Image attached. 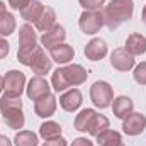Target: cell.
<instances>
[{
	"instance_id": "18",
	"label": "cell",
	"mask_w": 146,
	"mask_h": 146,
	"mask_svg": "<svg viewBox=\"0 0 146 146\" xmlns=\"http://www.w3.org/2000/svg\"><path fill=\"white\" fill-rule=\"evenodd\" d=\"M42 10H44V5H42L39 0H31V2L21 10V15H22V19L27 21V22H36L37 19H39V15L42 14Z\"/></svg>"
},
{
	"instance_id": "17",
	"label": "cell",
	"mask_w": 146,
	"mask_h": 146,
	"mask_svg": "<svg viewBox=\"0 0 146 146\" xmlns=\"http://www.w3.org/2000/svg\"><path fill=\"white\" fill-rule=\"evenodd\" d=\"M54 24H56V14H54V10L51 7H44L42 14L39 15V19L34 22L36 29L41 31V33H48Z\"/></svg>"
},
{
	"instance_id": "25",
	"label": "cell",
	"mask_w": 146,
	"mask_h": 146,
	"mask_svg": "<svg viewBox=\"0 0 146 146\" xmlns=\"http://www.w3.org/2000/svg\"><path fill=\"white\" fill-rule=\"evenodd\" d=\"M15 31V17L10 12L0 15V36H10Z\"/></svg>"
},
{
	"instance_id": "31",
	"label": "cell",
	"mask_w": 146,
	"mask_h": 146,
	"mask_svg": "<svg viewBox=\"0 0 146 146\" xmlns=\"http://www.w3.org/2000/svg\"><path fill=\"white\" fill-rule=\"evenodd\" d=\"M9 51H10L9 42H7L3 37H0V60H2V58H5V56L9 54Z\"/></svg>"
},
{
	"instance_id": "32",
	"label": "cell",
	"mask_w": 146,
	"mask_h": 146,
	"mask_svg": "<svg viewBox=\"0 0 146 146\" xmlns=\"http://www.w3.org/2000/svg\"><path fill=\"white\" fill-rule=\"evenodd\" d=\"M72 146H94V145H92V141H88L87 138H76V139H73Z\"/></svg>"
},
{
	"instance_id": "5",
	"label": "cell",
	"mask_w": 146,
	"mask_h": 146,
	"mask_svg": "<svg viewBox=\"0 0 146 146\" xmlns=\"http://www.w3.org/2000/svg\"><path fill=\"white\" fill-rule=\"evenodd\" d=\"M26 87V75L19 70H10L3 76V90L5 95H15L21 97L22 90Z\"/></svg>"
},
{
	"instance_id": "20",
	"label": "cell",
	"mask_w": 146,
	"mask_h": 146,
	"mask_svg": "<svg viewBox=\"0 0 146 146\" xmlns=\"http://www.w3.org/2000/svg\"><path fill=\"white\" fill-rule=\"evenodd\" d=\"M106 129H109V119H107L106 115H102V114H95V115L92 117L88 127H87V133L92 134V136H99V134H100L102 131H106Z\"/></svg>"
},
{
	"instance_id": "4",
	"label": "cell",
	"mask_w": 146,
	"mask_h": 146,
	"mask_svg": "<svg viewBox=\"0 0 146 146\" xmlns=\"http://www.w3.org/2000/svg\"><path fill=\"white\" fill-rule=\"evenodd\" d=\"M90 99L94 102L95 107L99 109H106L109 107L114 100V92H112V87H110L107 82H95L92 87H90Z\"/></svg>"
},
{
	"instance_id": "37",
	"label": "cell",
	"mask_w": 146,
	"mask_h": 146,
	"mask_svg": "<svg viewBox=\"0 0 146 146\" xmlns=\"http://www.w3.org/2000/svg\"><path fill=\"white\" fill-rule=\"evenodd\" d=\"M117 146H124V145H122V143H121V145H117Z\"/></svg>"
},
{
	"instance_id": "27",
	"label": "cell",
	"mask_w": 146,
	"mask_h": 146,
	"mask_svg": "<svg viewBox=\"0 0 146 146\" xmlns=\"http://www.w3.org/2000/svg\"><path fill=\"white\" fill-rule=\"evenodd\" d=\"M134 80H136V83H139V85H146V61L143 63H139L136 68H134Z\"/></svg>"
},
{
	"instance_id": "10",
	"label": "cell",
	"mask_w": 146,
	"mask_h": 146,
	"mask_svg": "<svg viewBox=\"0 0 146 146\" xmlns=\"http://www.w3.org/2000/svg\"><path fill=\"white\" fill-rule=\"evenodd\" d=\"M65 37H66L65 27H63V26H60V24H54L48 33H44V34L41 36V44H42L46 49H51L53 46H56V44L63 42V41H65Z\"/></svg>"
},
{
	"instance_id": "16",
	"label": "cell",
	"mask_w": 146,
	"mask_h": 146,
	"mask_svg": "<svg viewBox=\"0 0 146 146\" xmlns=\"http://www.w3.org/2000/svg\"><path fill=\"white\" fill-rule=\"evenodd\" d=\"M126 49L133 56L145 54L146 53V37L143 34H139V33H133L131 36H127V39H126Z\"/></svg>"
},
{
	"instance_id": "12",
	"label": "cell",
	"mask_w": 146,
	"mask_h": 146,
	"mask_svg": "<svg viewBox=\"0 0 146 146\" xmlns=\"http://www.w3.org/2000/svg\"><path fill=\"white\" fill-rule=\"evenodd\" d=\"M49 54H51V60L56 61L58 65H66L73 60L75 51H73L72 46H68L65 42H60V44H56L49 49Z\"/></svg>"
},
{
	"instance_id": "9",
	"label": "cell",
	"mask_w": 146,
	"mask_h": 146,
	"mask_svg": "<svg viewBox=\"0 0 146 146\" xmlns=\"http://www.w3.org/2000/svg\"><path fill=\"white\" fill-rule=\"evenodd\" d=\"M26 92H27V97L36 102L41 97L49 94V83L42 76H34V78L29 80V85L26 87Z\"/></svg>"
},
{
	"instance_id": "22",
	"label": "cell",
	"mask_w": 146,
	"mask_h": 146,
	"mask_svg": "<svg viewBox=\"0 0 146 146\" xmlns=\"http://www.w3.org/2000/svg\"><path fill=\"white\" fill-rule=\"evenodd\" d=\"M97 138V143L100 146H117L122 143V138H121V134L117 133V131H112V129H106V131H102L99 136H95Z\"/></svg>"
},
{
	"instance_id": "3",
	"label": "cell",
	"mask_w": 146,
	"mask_h": 146,
	"mask_svg": "<svg viewBox=\"0 0 146 146\" xmlns=\"http://www.w3.org/2000/svg\"><path fill=\"white\" fill-rule=\"evenodd\" d=\"M0 112L5 121V124L10 129H21L24 127L26 117L22 114V100L15 95H2L0 99Z\"/></svg>"
},
{
	"instance_id": "34",
	"label": "cell",
	"mask_w": 146,
	"mask_h": 146,
	"mask_svg": "<svg viewBox=\"0 0 146 146\" xmlns=\"http://www.w3.org/2000/svg\"><path fill=\"white\" fill-rule=\"evenodd\" d=\"M5 12H7V10H5V3L0 0V15H2V14H5Z\"/></svg>"
},
{
	"instance_id": "19",
	"label": "cell",
	"mask_w": 146,
	"mask_h": 146,
	"mask_svg": "<svg viewBox=\"0 0 146 146\" xmlns=\"http://www.w3.org/2000/svg\"><path fill=\"white\" fill-rule=\"evenodd\" d=\"M37 44V36L33 29V26L24 24L19 27V48H27Z\"/></svg>"
},
{
	"instance_id": "14",
	"label": "cell",
	"mask_w": 146,
	"mask_h": 146,
	"mask_svg": "<svg viewBox=\"0 0 146 146\" xmlns=\"http://www.w3.org/2000/svg\"><path fill=\"white\" fill-rule=\"evenodd\" d=\"M82 102H83L82 100V92L78 88H72V90L65 92L60 97V106L66 110V112H75V110L82 106Z\"/></svg>"
},
{
	"instance_id": "21",
	"label": "cell",
	"mask_w": 146,
	"mask_h": 146,
	"mask_svg": "<svg viewBox=\"0 0 146 146\" xmlns=\"http://www.w3.org/2000/svg\"><path fill=\"white\" fill-rule=\"evenodd\" d=\"M51 61H53V60H49V58L46 56L44 49H42V51L39 53V56L34 60V63L31 65V70L36 73L37 76H42V75H46V73L51 70Z\"/></svg>"
},
{
	"instance_id": "7",
	"label": "cell",
	"mask_w": 146,
	"mask_h": 146,
	"mask_svg": "<svg viewBox=\"0 0 146 146\" xmlns=\"http://www.w3.org/2000/svg\"><path fill=\"white\" fill-rule=\"evenodd\" d=\"M146 117L141 112H131L127 117L122 119V131L127 136H138L145 131Z\"/></svg>"
},
{
	"instance_id": "2",
	"label": "cell",
	"mask_w": 146,
	"mask_h": 146,
	"mask_svg": "<svg viewBox=\"0 0 146 146\" xmlns=\"http://www.w3.org/2000/svg\"><path fill=\"white\" fill-rule=\"evenodd\" d=\"M134 12V2L133 0H110L109 5H106L102 17H104V26L109 29L119 27L122 22L131 21Z\"/></svg>"
},
{
	"instance_id": "28",
	"label": "cell",
	"mask_w": 146,
	"mask_h": 146,
	"mask_svg": "<svg viewBox=\"0 0 146 146\" xmlns=\"http://www.w3.org/2000/svg\"><path fill=\"white\" fill-rule=\"evenodd\" d=\"M78 2L85 10H99L106 0H78Z\"/></svg>"
},
{
	"instance_id": "15",
	"label": "cell",
	"mask_w": 146,
	"mask_h": 146,
	"mask_svg": "<svg viewBox=\"0 0 146 146\" xmlns=\"http://www.w3.org/2000/svg\"><path fill=\"white\" fill-rule=\"evenodd\" d=\"M134 109V104H133V100L129 99V97H126V95H119V97H115L114 100H112V112H114V115L117 117V119H124V117H127L131 112Z\"/></svg>"
},
{
	"instance_id": "8",
	"label": "cell",
	"mask_w": 146,
	"mask_h": 146,
	"mask_svg": "<svg viewBox=\"0 0 146 146\" xmlns=\"http://www.w3.org/2000/svg\"><path fill=\"white\" fill-rule=\"evenodd\" d=\"M134 56L126 48H117L110 54V65L119 72H129L134 66Z\"/></svg>"
},
{
	"instance_id": "29",
	"label": "cell",
	"mask_w": 146,
	"mask_h": 146,
	"mask_svg": "<svg viewBox=\"0 0 146 146\" xmlns=\"http://www.w3.org/2000/svg\"><path fill=\"white\" fill-rule=\"evenodd\" d=\"M29 2H31V0H9V5H10V9H14V10H22Z\"/></svg>"
},
{
	"instance_id": "11",
	"label": "cell",
	"mask_w": 146,
	"mask_h": 146,
	"mask_svg": "<svg viewBox=\"0 0 146 146\" xmlns=\"http://www.w3.org/2000/svg\"><path fill=\"white\" fill-rule=\"evenodd\" d=\"M56 110V97L53 94H48L34 102V112L39 117H51Z\"/></svg>"
},
{
	"instance_id": "24",
	"label": "cell",
	"mask_w": 146,
	"mask_h": 146,
	"mask_svg": "<svg viewBox=\"0 0 146 146\" xmlns=\"http://www.w3.org/2000/svg\"><path fill=\"white\" fill-rule=\"evenodd\" d=\"M97 112L94 109H83L76 117H75V129L76 131H82V133H87V127L92 121V117L95 115Z\"/></svg>"
},
{
	"instance_id": "1",
	"label": "cell",
	"mask_w": 146,
	"mask_h": 146,
	"mask_svg": "<svg viewBox=\"0 0 146 146\" xmlns=\"http://www.w3.org/2000/svg\"><path fill=\"white\" fill-rule=\"evenodd\" d=\"M87 78H88V73H87V70L83 66H80V65H68L65 68L54 70L53 76H51V83H53V88L56 92H63L68 87L82 85L83 82H87Z\"/></svg>"
},
{
	"instance_id": "35",
	"label": "cell",
	"mask_w": 146,
	"mask_h": 146,
	"mask_svg": "<svg viewBox=\"0 0 146 146\" xmlns=\"http://www.w3.org/2000/svg\"><path fill=\"white\" fill-rule=\"evenodd\" d=\"M141 19H143V22L146 24V5H145V9H143V12H141Z\"/></svg>"
},
{
	"instance_id": "30",
	"label": "cell",
	"mask_w": 146,
	"mask_h": 146,
	"mask_svg": "<svg viewBox=\"0 0 146 146\" xmlns=\"http://www.w3.org/2000/svg\"><path fill=\"white\" fill-rule=\"evenodd\" d=\"M42 146H66V141L61 136H58V138H53V139H46Z\"/></svg>"
},
{
	"instance_id": "13",
	"label": "cell",
	"mask_w": 146,
	"mask_h": 146,
	"mask_svg": "<svg viewBox=\"0 0 146 146\" xmlns=\"http://www.w3.org/2000/svg\"><path fill=\"white\" fill-rule=\"evenodd\" d=\"M106 54H107V44L104 39L95 37L85 46V56L92 61H100Z\"/></svg>"
},
{
	"instance_id": "33",
	"label": "cell",
	"mask_w": 146,
	"mask_h": 146,
	"mask_svg": "<svg viewBox=\"0 0 146 146\" xmlns=\"http://www.w3.org/2000/svg\"><path fill=\"white\" fill-rule=\"evenodd\" d=\"M0 146H12V141L5 134H0Z\"/></svg>"
},
{
	"instance_id": "26",
	"label": "cell",
	"mask_w": 146,
	"mask_h": 146,
	"mask_svg": "<svg viewBox=\"0 0 146 146\" xmlns=\"http://www.w3.org/2000/svg\"><path fill=\"white\" fill-rule=\"evenodd\" d=\"M15 146H37V136L33 131H19L14 138Z\"/></svg>"
},
{
	"instance_id": "6",
	"label": "cell",
	"mask_w": 146,
	"mask_h": 146,
	"mask_svg": "<svg viewBox=\"0 0 146 146\" xmlns=\"http://www.w3.org/2000/svg\"><path fill=\"white\" fill-rule=\"evenodd\" d=\"M78 26L85 34H95L104 26V17L99 10H85L78 19Z\"/></svg>"
},
{
	"instance_id": "23",
	"label": "cell",
	"mask_w": 146,
	"mask_h": 146,
	"mask_svg": "<svg viewBox=\"0 0 146 146\" xmlns=\"http://www.w3.org/2000/svg\"><path fill=\"white\" fill-rule=\"evenodd\" d=\"M39 134L42 139H53V138H58L61 136V126L54 121H46L44 124H41L39 127Z\"/></svg>"
},
{
	"instance_id": "36",
	"label": "cell",
	"mask_w": 146,
	"mask_h": 146,
	"mask_svg": "<svg viewBox=\"0 0 146 146\" xmlns=\"http://www.w3.org/2000/svg\"><path fill=\"white\" fill-rule=\"evenodd\" d=\"M2 90H3V76L0 75V92H2Z\"/></svg>"
}]
</instances>
